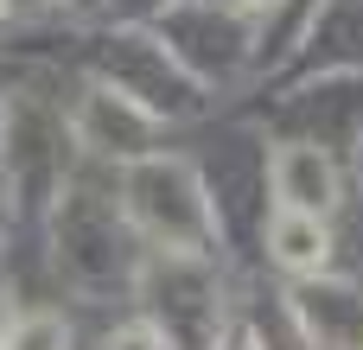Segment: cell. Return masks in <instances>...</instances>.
<instances>
[{
  "label": "cell",
  "instance_id": "277c9868",
  "mask_svg": "<svg viewBox=\"0 0 363 350\" xmlns=\"http://www.w3.org/2000/svg\"><path fill=\"white\" fill-rule=\"evenodd\" d=\"M268 249H274L281 268H294V274H319V268L332 261V230H325L319 217L281 210V217L268 223Z\"/></svg>",
  "mask_w": 363,
  "mask_h": 350
},
{
  "label": "cell",
  "instance_id": "6da1fadb",
  "mask_svg": "<svg viewBox=\"0 0 363 350\" xmlns=\"http://www.w3.org/2000/svg\"><path fill=\"white\" fill-rule=\"evenodd\" d=\"M128 210H134L166 249H179V255H198V249L217 236V217H211V204H204V185H198V172H191L185 159H147V166H134V179H128Z\"/></svg>",
  "mask_w": 363,
  "mask_h": 350
},
{
  "label": "cell",
  "instance_id": "3957f363",
  "mask_svg": "<svg viewBox=\"0 0 363 350\" xmlns=\"http://www.w3.org/2000/svg\"><path fill=\"white\" fill-rule=\"evenodd\" d=\"M77 128H83V140L96 153H121L128 159V153H140L153 140V108H140L128 89H89Z\"/></svg>",
  "mask_w": 363,
  "mask_h": 350
},
{
  "label": "cell",
  "instance_id": "5b68a950",
  "mask_svg": "<svg viewBox=\"0 0 363 350\" xmlns=\"http://www.w3.org/2000/svg\"><path fill=\"white\" fill-rule=\"evenodd\" d=\"M0 350H64V319L57 312H26L6 325Z\"/></svg>",
  "mask_w": 363,
  "mask_h": 350
},
{
  "label": "cell",
  "instance_id": "9c48e42d",
  "mask_svg": "<svg viewBox=\"0 0 363 350\" xmlns=\"http://www.w3.org/2000/svg\"><path fill=\"white\" fill-rule=\"evenodd\" d=\"M236 350H255V344H249V338H236Z\"/></svg>",
  "mask_w": 363,
  "mask_h": 350
},
{
  "label": "cell",
  "instance_id": "ba28073f",
  "mask_svg": "<svg viewBox=\"0 0 363 350\" xmlns=\"http://www.w3.org/2000/svg\"><path fill=\"white\" fill-rule=\"evenodd\" d=\"M242 6H274V0H242Z\"/></svg>",
  "mask_w": 363,
  "mask_h": 350
},
{
  "label": "cell",
  "instance_id": "8992f818",
  "mask_svg": "<svg viewBox=\"0 0 363 350\" xmlns=\"http://www.w3.org/2000/svg\"><path fill=\"white\" fill-rule=\"evenodd\" d=\"M108 350H172V338H166L160 325H128V332H115Z\"/></svg>",
  "mask_w": 363,
  "mask_h": 350
},
{
  "label": "cell",
  "instance_id": "52a82bcc",
  "mask_svg": "<svg viewBox=\"0 0 363 350\" xmlns=\"http://www.w3.org/2000/svg\"><path fill=\"white\" fill-rule=\"evenodd\" d=\"M6 325H13V312H6V300H0V338H6Z\"/></svg>",
  "mask_w": 363,
  "mask_h": 350
},
{
  "label": "cell",
  "instance_id": "7a4b0ae2",
  "mask_svg": "<svg viewBox=\"0 0 363 350\" xmlns=\"http://www.w3.org/2000/svg\"><path fill=\"white\" fill-rule=\"evenodd\" d=\"M268 179H274V198H281V210L325 217V210L338 204V172H332V159H325L319 147H306V140H287V147H274V159H268Z\"/></svg>",
  "mask_w": 363,
  "mask_h": 350
}]
</instances>
